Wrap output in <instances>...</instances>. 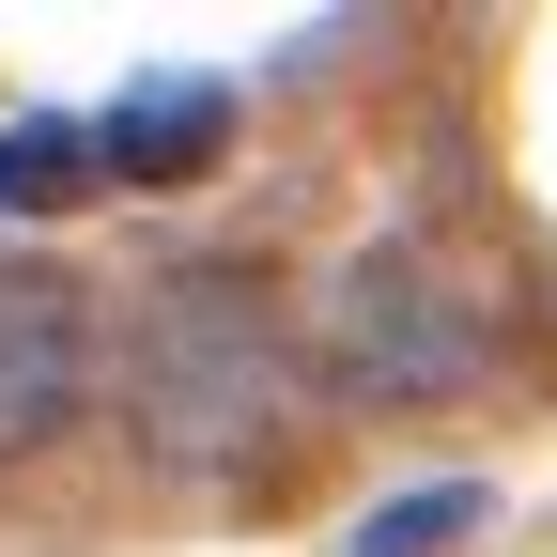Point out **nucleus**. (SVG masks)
<instances>
[{"label": "nucleus", "instance_id": "obj_2", "mask_svg": "<svg viewBox=\"0 0 557 557\" xmlns=\"http://www.w3.org/2000/svg\"><path fill=\"white\" fill-rule=\"evenodd\" d=\"M310 372L341 403H465L496 372V310L434 248H341L310 295Z\"/></svg>", "mask_w": 557, "mask_h": 557}, {"label": "nucleus", "instance_id": "obj_6", "mask_svg": "<svg viewBox=\"0 0 557 557\" xmlns=\"http://www.w3.org/2000/svg\"><path fill=\"white\" fill-rule=\"evenodd\" d=\"M480 511H496V496H480V480H418V496H387L372 527H357V557H449Z\"/></svg>", "mask_w": 557, "mask_h": 557}, {"label": "nucleus", "instance_id": "obj_5", "mask_svg": "<svg viewBox=\"0 0 557 557\" xmlns=\"http://www.w3.org/2000/svg\"><path fill=\"white\" fill-rule=\"evenodd\" d=\"M62 201H94V124L78 109H16L0 124V218H62Z\"/></svg>", "mask_w": 557, "mask_h": 557}, {"label": "nucleus", "instance_id": "obj_1", "mask_svg": "<svg viewBox=\"0 0 557 557\" xmlns=\"http://www.w3.org/2000/svg\"><path fill=\"white\" fill-rule=\"evenodd\" d=\"M124 418L171 480H248L295 418V325L248 263H156V295L124 310Z\"/></svg>", "mask_w": 557, "mask_h": 557}, {"label": "nucleus", "instance_id": "obj_4", "mask_svg": "<svg viewBox=\"0 0 557 557\" xmlns=\"http://www.w3.org/2000/svg\"><path fill=\"white\" fill-rule=\"evenodd\" d=\"M233 139V78H139L94 109V186H186Z\"/></svg>", "mask_w": 557, "mask_h": 557}, {"label": "nucleus", "instance_id": "obj_3", "mask_svg": "<svg viewBox=\"0 0 557 557\" xmlns=\"http://www.w3.org/2000/svg\"><path fill=\"white\" fill-rule=\"evenodd\" d=\"M94 403V310L62 263H0V465H32L78 434Z\"/></svg>", "mask_w": 557, "mask_h": 557}]
</instances>
